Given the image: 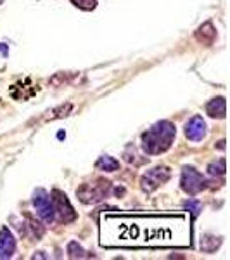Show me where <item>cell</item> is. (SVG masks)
<instances>
[{"label":"cell","instance_id":"5b68a950","mask_svg":"<svg viewBox=\"0 0 230 260\" xmlns=\"http://www.w3.org/2000/svg\"><path fill=\"white\" fill-rule=\"evenodd\" d=\"M33 205L36 208V213L45 224H52L54 217H56V210H54V203H52V196L47 191L39 189L33 194Z\"/></svg>","mask_w":230,"mask_h":260},{"label":"cell","instance_id":"5bb4252c","mask_svg":"<svg viewBox=\"0 0 230 260\" xmlns=\"http://www.w3.org/2000/svg\"><path fill=\"white\" fill-rule=\"evenodd\" d=\"M68 255H69V258H83L85 257V250H83L76 241H71L68 245Z\"/></svg>","mask_w":230,"mask_h":260},{"label":"cell","instance_id":"ba28073f","mask_svg":"<svg viewBox=\"0 0 230 260\" xmlns=\"http://www.w3.org/2000/svg\"><path fill=\"white\" fill-rule=\"evenodd\" d=\"M16 251V240L7 228L0 229V258H11Z\"/></svg>","mask_w":230,"mask_h":260},{"label":"cell","instance_id":"9c48e42d","mask_svg":"<svg viewBox=\"0 0 230 260\" xmlns=\"http://www.w3.org/2000/svg\"><path fill=\"white\" fill-rule=\"evenodd\" d=\"M185 136L190 141H201L206 136V123L201 116H194L185 127Z\"/></svg>","mask_w":230,"mask_h":260},{"label":"cell","instance_id":"ac0fdd59","mask_svg":"<svg viewBox=\"0 0 230 260\" xmlns=\"http://www.w3.org/2000/svg\"><path fill=\"white\" fill-rule=\"evenodd\" d=\"M2 2H4V0H0V4H2Z\"/></svg>","mask_w":230,"mask_h":260},{"label":"cell","instance_id":"e0dca14e","mask_svg":"<svg viewBox=\"0 0 230 260\" xmlns=\"http://www.w3.org/2000/svg\"><path fill=\"white\" fill-rule=\"evenodd\" d=\"M185 208L187 210H192V215H199V212H201V205L199 203H196V201H189V203L185 205Z\"/></svg>","mask_w":230,"mask_h":260},{"label":"cell","instance_id":"7c38bea8","mask_svg":"<svg viewBox=\"0 0 230 260\" xmlns=\"http://www.w3.org/2000/svg\"><path fill=\"white\" fill-rule=\"evenodd\" d=\"M95 169L102 172H116L120 169V161H116L111 156H100L97 163H95Z\"/></svg>","mask_w":230,"mask_h":260},{"label":"cell","instance_id":"8fae6325","mask_svg":"<svg viewBox=\"0 0 230 260\" xmlns=\"http://www.w3.org/2000/svg\"><path fill=\"white\" fill-rule=\"evenodd\" d=\"M206 113L211 118H225L227 115V103L223 98H216L206 104Z\"/></svg>","mask_w":230,"mask_h":260},{"label":"cell","instance_id":"3957f363","mask_svg":"<svg viewBox=\"0 0 230 260\" xmlns=\"http://www.w3.org/2000/svg\"><path fill=\"white\" fill-rule=\"evenodd\" d=\"M111 192V182L106 179H95L92 182L82 184L76 189V196L82 203L90 205V203H99L106 198Z\"/></svg>","mask_w":230,"mask_h":260},{"label":"cell","instance_id":"52a82bcc","mask_svg":"<svg viewBox=\"0 0 230 260\" xmlns=\"http://www.w3.org/2000/svg\"><path fill=\"white\" fill-rule=\"evenodd\" d=\"M50 196H52L54 210H56V213H59L62 222H73L74 219H76V212H74V208L71 207L68 196H66L64 192L56 189Z\"/></svg>","mask_w":230,"mask_h":260},{"label":"cell","instance_id":"8992f818","mask_svg":"<svg viewBox=\"0 0 230 260\" xmlns=\"http://www.w3.org/2000/svg\"><path fill=\"white\" fill-rule=\"evenodd\" d=\"M182 189L187 194H198L206 187V180L203 179V175L198 170H194L192 167H183L182 170Z\"/></svg>","mask_w":230,"mask_h":260},{"label":"cell","instance_id":"6da1fadb","mask_svg":"<svg viewBox=\"0 0 230 260\" xmlns=\"http://www.w3.org/2000/svg\"><path fill=\"white\" fill-rule=\"evenodd\" d=\"M100 245L106 248H183L190 245L185 213H102Z\"/></svg>","mask_w":230,"mask_h":260},{"label":"cell","instance_id":"30bf717a","mask_svg":"<svg viewBox=\"0 0 230 260\" xmlns=\"http://www.w3.org/2000/svg\"><path fill=\"white\" fill-rule=\"evenodd\" d=\"M196 39H198V42H201L203 45H213V42L216 39V30H215V26H213L211 21H208V23H204L203 26L198 28Z\"/></svg>","mask_w":230,"mask_h":260},{"label":"cell","instance_id":"277c9868","mask_svg":"<svg viewBox=\"0 0 230 260\" xmlns=\"http://www.w3.org/2000/svg\"><path fill=\"white\" fill-rule=\"evenodd\" d=\"M171 177L168 167H154L149 172H145L140 179V187L144 192H152L158 187L163 186L165 182H168Z\"/></svg>","mask_w":230,"mask_h":260},{"label":"cell","instance_id":"4fadbf2b","mask_svg":"<svg viewBox=\"0 0 230 260\" xmlns=\"http://www.w3.org/2000/svg\"><path fill=\"white\" fill-rule=\"evenodd\" d=\"M220 245H221V238H216V236H204L203 240H201V248H203V251H206V253L215 251Z\"/></svg>","mask_w":230,"mask_h":260},{"label":"cell","instance_id":"7a4b0ae2","mask_svg":"<svg viewBox=\"0 0 230 260\" xmlns=\"http://www.w3.org/2000/svg\"><path fill=\"white\" fill-rule=\"evenodd\" d=\"M177 136V130L175 125L170 121L163 120L158 121L156 125H152L147 132L142 134V148L147 154H161L165 151H168L171 148Z\"/></svg>","mask_w":230,"mask_h":260},{"label":"cell","instance_id":"2e32d148","mask_svg":"<svg viewBox=\"0 0 230 260\" xmlns=\"http://www.w3.org/2000/svg\"><path fill=\"white\" fill-rule=\"evenodd\" d=\"M76 7H80L83 11H92L97 6V0H71Z\"/></svg>","mask_w":230,"mask_h":260},{"label":"cell","instance_id":"9a60e30c","mask_svg":"<svg viewBox=\"0 0 230 260\" xmlns=\"http://www.w3.org/2000/svg\"><path fill=\"white\" fill-rule=\"evenodd\" d=\"M225 170H227V167H225V158H220L218 163H211V165L208 167V172H210L211 175H225Z\"/></svg>","mask_w":230,"mask_h":260}]
</instances>
